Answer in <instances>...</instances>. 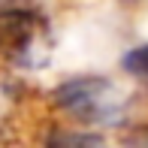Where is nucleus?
Segmentation results:
<instances>
[{
	"instance_id": "f257e3e1",
	"label": "nucleus",
	"mask_w": 148,
	"mask_h": 148,
	"mask_svg": "<svg viewBox=\"0 0 148 148\" xmlns=\"http://www.w3.org/2000/svg\"><path fill=\"white\" fill-rule=\"evenodd\" d=\"M49 103L70 127L100 130V127H124L130 118V94L109 76H70L55 85Z\"/></svg>"
},
{
	"instance_id": "f03ea898",
	"label": "nucleus",
	"mask_w": 148,
	"mask_h": 148,
	"mask_svg": "<svg viewBox=\"0 0 148 148\" xmlns=\"http://www.w3.org/2000/svg\"><path fill=\"white\" fill-rule=\"evenodd\" d=\"M0 58L18 70H39L49 60V21L33 3H0Z\"/></svg>"
},
{
	"instance_id": "7ed1b4c3",
	"label": "nucleus",
	"mask_w": 148,
	"mask_h": 148,
	"mask_svg": "<svg viewBox=\"0 0 148 148\" xmlns=\"http://www.w3.org/2000/svg\"><path fill=\"white\" fill-rule=\"evenodd\" d=\"M121 70L133 79H148V42L127 49L121 55Z\"/></svg>"
}]
</instances>
